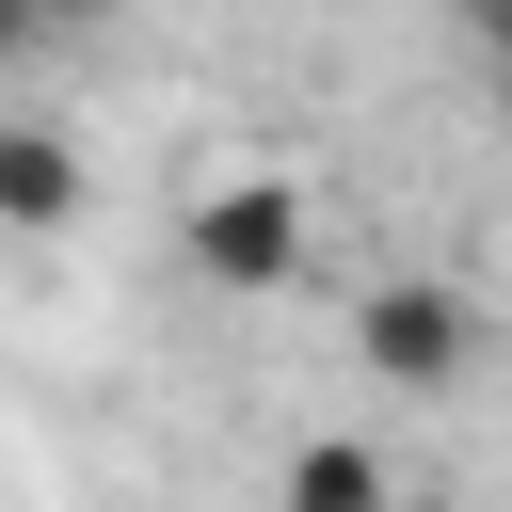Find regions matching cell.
<instances>
[{
  "label": "cell",
  "instance_id": "6da1fadb",
  "mask_svg": "<svg viewBox=\"0 0 512 512\" xmlns=\"http://www.w3.org/2000/svg\"><path fill=\"white\" fill-rule=\"evenodd\" d=\"M352 352H368L384 400H464V384H480V304H464L448 272H384V288L352 304Z\"/></svg>",
  "mask_w": 512,
  "mask_h": 512
},
{
  "label": "cell",
  "instance_id": "7a4b0ae2",
  "mask_svg": "<svg viewBox=\"0 0 512 512\" xmlns=\"http://www.w3.org/2000/svg\"><path fill=\"white\" fill-rule=\"evenodd\" d=\"M192 272H208V288H288V272H304V192H288V176H224V192L192 208Z\"/></svg>",
  "mask_w": 512,
  "mask_h": 512
},
{
  "label": "cell",
  "instance_id": "3957f363",
  "mask_svg": "<svg viewBox=\"0 0 512 512\" xmlns=\"http://www.w3.org/2000/svg\"><path fill=\"white\" fill-rule=\"evenodd\" d=\"M80 224V144L48 112H0V240H64Z\"/></svg>",
  "mask_w": 512,
  "mask_h": 512
},
{
  "label": "cell",
  "instance_id": "277c9868",
  "mask_svg": "<svg viewBox=\"0 0 512 512\" xmlns=\"http://www.w3.org/2000/svg\"><path fill=\"white\" fill-rule=\"evenodd\" d=\"M272 512H384V448H352V432H320V448H288V480H272Z\"/></svg>",
  "mask_w": 512,
  "mask_h": 512
},
{
  "label": "cell",
  "instance_id": "5b68a950",
  "mask_svg": "<svg viewBox=\"0 0 512 512\" xmlns=\"http://www.w3.org/2000/svg\"><path fill=\"white\" fill-rule=\"evenodd\" d=\"M464 64H480V80L512 96V0H480V16H464Z\"/></svg>",
  "mask_w": 512,
  "mask_h": 512
},
{
  "label": "cell",
  "instance_id": "8992f818",
  "mask_svg": "<svg viewBox=\"0 0 512 512\" xmlns=\"http://www.w3.org/2000/svg\"><path fill=\"white\" fill-rule=\"evenodd\" d=\"M32 48H48V32H32V16H0V80H16V64H32Z\"/></svg>",
  "mask_w": 512,
  "mask_h": 512
}]
</instances>
